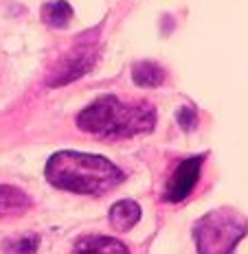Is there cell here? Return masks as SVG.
<instances>
[{"mask_svg":"<svg viewBox=\"0 0 248 254\" xmlns=\"http://www.w3.org/2000/svg\"><path fill=\"white\" fill-rule=\"evenodd\" d=\"M46 180L55 189L77 195H103L117 189L125 173L103 156L82 151H57L46 162Z\"/></svg>","mask_w":248,"mask_h":254,"instance_id":"6da1fadb","label":"cell"},{"mask_svg":"<svg viewBox=\"0 0 248 254\" xmlns=\"http://www.w3.org/2000/svg\"><path fill=\"white\" fill-rule=\"evenodd\" d=\"M156 125V110L147 101L123 103L114 94H105L83 108L77 116V127L101 138H130L150 134Z\"/></svg>","mask_w":248,"mask_h":254,"instance_id":"7a4b0ae2","label":"cell"},{"mask_svg":"<svg viewBox=\"0 0 248 254\" xmlns=\"http://www.w3.org/2000/svg\"><path fill=\"white\" fill-rule=\"evenodd\" d=\"M248 230L246 219L233 208L211 210L196 221L193 239L198 254H233Z\"/></svg>","mask_w":248,"mask_h":254,"instance_id":"3957f363","label":"cell"},{"mask_svg":"<svg viewBox=\"0 0 248 254\" xmlns=\"http://www.w3.org/2000/svg\"><path fill=\"white\" fill-rule=\"evenodd\" d=\"M99 60V49L92 42H79L71 51H66L46 72V86L49 88H62L68 83L77 81L83 75L94 68Z\"/></svg>","mask_w":248,"mask_h":254,"instance_id":"277c9868","label":"cell"},{"mask_svg":"<svg viewBox=\"0 0 248 254\" xmlns=\"http://www.w3.org/2000/svg\"><path fill=\"white\" fill-rule=\"evenodd\" d=\"M202 162H204V153L202 156H193V158L182 160L180 165L176 167V171L171 173L169 182H167V187H165V193H163V199L169 204L184 202V199L191 195V190L196 189Z\"/></svg>","mask_w":248,"mask_h":254,"instance_id":"5b68a950","label":"cell"},{"mask_svg":"<svg viewBox=\"0 0 248 254\" xmlns=\"http://www.w3.org/2000/svg\"><path fill=\"white\" fill-rule=\"evenodd\" d=\"M31 197L18 187L0 184V217H18L31 208Z\"/></svg>","mask_w":248,"mask_h":254,"instance_id":"8992f818","label":"cell"},{"mask_svg":"<svg viewBox=\"0 0 248 254\" xmlns=\"http://www.w3.org/2000/svg\"><path fill=\"white\" fill-rule=\"evenodd\" d=\"M110 226L119 232L132 230L141 219V206L134 199H121L110 208Z\"/></svg>","mask_w":248,"mask_h":254,"instance_id":"52a82bcc","label":"cell"},{"mask_svg":"<svg viewBox=\"0 0 248 254\" xmlns=\"http://www.w3.org/2000/svg\"><path fill=\"white\" fill-rule=\"evenodd\" d=\"M132 79L139 88H158L165 83L167 72L156 62H136L132 68Z\"/></svg>","mask_w":248,"mask_h":254,"instance_id":"ba28073f","label":"cell"},{"mask_svg":"<svg viewBox=\"0 0 248 254\" xmlns=\"http://www.w3.org/2000/svg\"><path fill=\"white\" fill-rule=\"evenodd\" d=\"M77 254H130V250L125 243L112 237H90L79 243Z\"/></svg>","mask_w":248,"mask_h":254,"instance_id":"9c48e42d","label":"cell"},{"mask_svg":"<svg viewBox=\"0 0 248 254\" xmlns=\"http://www.w3.org/2000/svg\"><path fill=\"white\" fill-rule=\"evenodd\" d=\"M73 18V7L66 0H55V2H46L42 7V20H44L53 29H66Z\"/></svg>","mask_w":248,"mask_h":254,"instance_id":"30bf717a","label":"cell"},{"mask_svg":"<svg viewBox=\"0 0 248 254\" xmlns=\"http://www.w3.org/2000/svg\"><path fill=\"white\" fill-rule=\"evenodd\" d=\"M38 248H40L38 235H24V237H15V239L4 241L2 250L4 254H35Z\"/></svg>","mask_w":248,"mask_h":254,"instance_id":"8fae6325","label":"cell"},{"mask_svg":"<svg viewBox=\"0 0 248 254\" xmlns=\"http://www.w3.org/2000/svg\"><path fill=\"white\" fill-rule=\"evenodd\" d=\"M176 119H178V123H180V127L184 131H191L193 127L198 125V114H196L193 108H180L176 112Z\"/></svg>","mask_w":248,"mask_h":254,"instance_id":"7c38bea8","label":"cell"}]
</instances>
